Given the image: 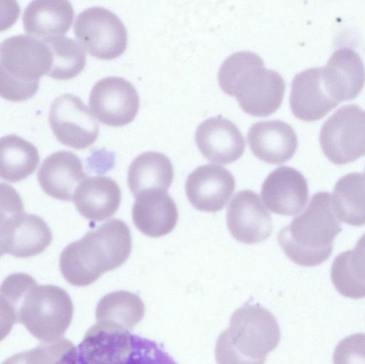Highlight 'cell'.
Listing matches in <instances>:
<instances>
[{"label":"cell","mask_w":365,"mask_h":364,"mask_svg":"<svg viewBox=\"0 0 365 364\" xmlns=\"http://www.w3.org/2000/svg\"><path fill=\"white\" fill-rule=\"evenodd\" d=\"M1 319L6 330L22 324L42 341L58 339L69 327L73 305L67 292L54 285H38L25 273L9 275L1 286Z\"/></svg>","instance_id":"6da1fadb"},{"label":"cell","mask_w":365,"mask_h":364,"mask_svg":"<svg viewBox=\"0 0 365 364\" xmlns=\"http://www.w3.org/2000/svg\"><path fill=\"white\" fill-rule=\"evenodd\" d=\"M131 249L128 226L121 219H112L66 246L60 255V271L71 284L86 286L123 265Z\"/></svg>","instance_id":"7a4b0ae2"},{"label":"cell","mask_w":365,"mask_h":364,"mask_svg":"<svg viewBox=\"0 0 365 364\" xmlns=\"http://www.w3.org/2000/svg\"><path fill=\"white\" fill-rule=\"evenodd\" d=\"M217 79L221 89L234 96L242 110L255 117L272 115L280 107L285 83L273 70L264 68L263 60L250 51L234 53L220 67Z\"/></svg>","instance_id":"3957f363"},{"label":"cell","mask_w":365,"mask_h":364,"mask_svg":"<svg viewBox=\"0 0 365 364\" xmlns=\"http://www.w3.org/2000/svg\"><path fill=\"white\" fill-rule=\"evenodd\" d=\"M341 230L331 195L318 192L306 209L279 231L277 240L292 261L302 266H315L329 258L334 238Z\"/></svg>","instance_id":"277c9868"},{"label":"cell","mask_w":365,"mask_h":364,"mask_svg":"<svg viewBox=\"0 0 365 364\" xmlns=\"http://www.w3.org/2000/svg\"><path fill=\"white\" fill-rule=\"evenodd\" d=\"M274 316L259 304H245L232 315L229 327L219 336L215 345L218 363H264L280 340Z\"/></svg>","instance_id":"5b68a950"},{"label":"cell","mask_w":365,"mask_h":364,"mask_svg":"<svg viewBox=\"0 0 365 364\" xmlns=\"http://www.w3.org/2000/svg\"><path fill=\"white\" fill-rule=\"evenodd\" d=\"M1 96L20 102L37 92L39 79L48 74L53 55L48 45L35 36L17 35L5 39L0 47Z\"/></svg>","instance_id":"8992f818"},{"label":"cell","mask_w":365,"mask_h":364,"mask_svg":"<svg viewBox=\"0 0 365 364\" xmlns=\"http://www.w3.org/2000/svg\"><path fill=\"white\" fill-rule=\"evenodd\" d=\"M170 359L155 341L103 321H96L87 331L77 348L79 364H167Z\"/></svg>","instance_id":"52a82bcc"},{"label":"cell","mask_w":365,"mask_h":364,"mask_svg":"<svg viewBox=\"0 0 365 364\" xmlns=\"http://www.w3.org/2000/svg\"><path fill=\"white\" fill-rule=\"evenodd\" d=\"M5 208L1 207V254L28 258L42 253L51 243L52 232L40 217L24 212L16 191L4 184Z\"/></svg>","instance_id":"ba28073f"},{"label":"cell","mask_w":365,"mask_h":364,"mask_svg":"<svg viewBox=\"0 0 365 364\" xmlns=\"http://www.w3.org/2000/svg\"><path fill=\"white\" fill-rule=\"evenodd\" d=\"M321 148L335 165L354 162L365 155V110L346 105L323 124L319 133Z\"/></svg>","instance_id":"9c48e42d"},{"label":"cell","mask_w":365,"mask_h":364,"mask_svg":"<svg viewBox=\"0 0 365 364\" xmlns=\"http://www.w3.org/2000/svg\"><path fill=\"white\" fill-rule=\"evenodd\" d=\"M73 31L88 53L99 59H115L127 48L128 35L123 23L103 7L88 8L79 14Z\"/></svg>","instance_id":"30bf717a"},{"label":"cell","mask_w":365,"mask_h":364,"mask_svg":"<svg viewBox=\"0 0 365 364\" xmlns=\"http://www.w3.org/2000/svg\"><path fill=\"white\" fill-rule=\"evenodd\" d=\"M48 123L56 139L74 149H85L98 137V123L81 98L73 94L66 93L54 99Z\"/></svg>","instance_id":"8fae6325"},{"label":"cell","mask_w":365,"mask_h":364,"mask_svg":"<svg viewBox=\"0 0 365 364\" xmlns=\"http://www.w3.org/2000/svg\"><path fill=\"white\" fill-rule=\"evenodd\" d=\"M88 103L98 120L111 127L131 123L140 106L139 95L134 85L118 76L97 81L91 90Z\"/></svg>","instance_id":"7c38bea8"},{"label":"cell","mask_w":365,"mask_h":364,"mask_svg":"<svg viewBox=\"0 0 365 364\" xmlns=\"http://www.w3.org/2000/svg\"><path fill=\"white\" fill-rule=\"evenodd\" d=\"M227 225L237 241L247 244L267 239L272 230L271 216L259 197L247 189L237 192L230 202Z\"/></svg>","instance_id":"4fadbf2b"},{"label":"cell","mask_w":365,"mask_h":364,"mask_svg":"<svg viewBox=\"0 0 365 364\" xmlns=\"http://www.w3.org/2000/svg\"><path fill=\"white\" fill-rule=\"evenodd\" d=\"M235 187L232 173L214 164L197 167L187 177L185 191L191 204L197 210L216 212L227 204Z\"/></svg>","instance_id":"5bb4252c"},{"label":"cell","mask_w":365,"mask_h":364,"mask_svg":"<svg viewBox=\"0 0 365 364\" xmlns=\"http://www.w3.org/2000/svg\"><path fill=\"white\" fill-rule=\"evenodd\" d=\"M261 197L271 212L284 216L297 215L304 208L309 199L307 180L296 169L279 167L264 180Z\"/></svg>","instance_id":"9a60e30c"},{"label":"cell","mask_w":365,"mask_h":364,"mask_svg":"<svg viewBox=\"0 0 365 364\" xmlns=\"http://www.w3.org/2000/svg\"><path fill=\"white\" fill-rule=\"evenodd\" d=\"M195 140L207 160L222 165L238 160L246 147L239 128L230 120L220 116L202 121L197 128Z\"/></svg>","instance_id":"2e32d148"},{"label":"cell","mask_w":365,"mask_h":364,"mask_svg":"<svg viewBox=\"0 0 365 364\" xmlns=\"http://www.w3.org/2000/svg\"><path fill=\"white\" fill-rule=\"evenodd\" d=\"M322 79L330 97L339 103L358 96L365 83V68L359 54L350 48L336 50L322 67Z\"/></svg>","instance_id":"e0dca14e"},{"label":"cell","mask_w":365,"mask_h":364,"mask_svg":"<svg viewBox=\"0 0 365 364\" xmlns=\"http://www.w3.org/2000/svg\"><path fill=\"white\" fill-rule=\"evenodd\" d=\"M338 104L324 85L322 67L306 69L293 78L289 105L297 118L307 122L318 120Z\"/></svg>","instance_id":"ac0fdd59"},{"label":"cell","mask_w":365,"mask_h":364,"mask_svg":"<svg viewBox=\"0 0 365 364\" xmlns=\"http://www.w3.org/2000/svg\"><path fill=\"white\" fill-rule=\"evenodd\" d=\"M86 178L82 162L71 151L60 150L48 155L41 163L37 179L42 190L61 201L73 200L79 184Z\"/></svg>","instance_id":"d6986e66"},{"label":"cell","mask_w":365,"mask_h":364,"mask_svg":"<svg viewBox=\"0 0 365 364\" xmlns=\"http://www.w3.org/2000/svg\"><path fill=\"white\" fill-rule=\"evenodd\" d=\"M247 141L252 153L258 159L273 165L289 160L298 145L292 127L279 120L253 124L248 131Z\"/></svg>","instance_id":"ffe728a7"},{"label":"cell","mask_w":365,"mask_h":364,"mask_svg":"<svg viewBox=\"0 0 365 364\" xmlns=\"http://www.w3.org/2000/svg\"><path fill=\"white\" fill-rule=\"evenodd\" d=\"M132 219L136 228L150 237L171 232L177 224L178 212L167 191L150 189L135 197Z\"/></svg>","instance_id":"44dd1931"},{"label":"cell","mask_w":365,"mask_h":364,"mask_svg":"<svg viewBox=\"0 0 365 364\" xmlns=\"http://www.w3.org/2000/svg\"><path fill=\"white\" fill-rule=\"evenodd\" d=\"M73 202L83 217L100 222L117 212L121 202V191L111 177H86L77 187Z\"/></svg>","instance_id":"7402d4cb"},{"label":"cell","mask_w":365,"mask_h":364,"mask_svg":"<svg viewBox=\"0 0 365 364\" xmlns=\"http://www.w3.org/2000/svg\"><path fill=\"white\" fill-rule=\"evenodd\" d=\"M74 17L68 0H32L24 10V31L41 40L63 36L71 28Z\"/></svg>","instance_id":"603a6c76"},{"label":"cell","mask_w":365,"mask_h":364,"mask_svg":"<svg viewBox=\"0 0 365 364\" xmlns=\"http://www.w3.org/2000/svg\"><path fill=\"white\" fill-rule=\"evenodd\" d=\"M173 167L170 159L161 152H145L130 163L128 185L134 197L150 189L167 191L173 180Z\"/></svg>","instance_id":"cb8c5ba5"},{"label":"cell","mask_w":365,"mask_h":364,"mask_svg":"<svg viewBox=\"0 0 365 364\" xmlns=\"http://www.w3.org/2000/svg\"><path fill=\"white\" fill-rule=\"evenodd\" d=\"M331 280L341 295L354 299L365 298V234L353 250L336 256L331 269Z\"/></svg>","instance_id":"d4e9b609"},{"label":"cell","mask_w":365,"mask_h":364,"mask_svg":"<svg viewBox=\"0 0 365 364\" xmlns=\"http://www.w3.org/2000/svg\"><path fill=\"white\" fill-rule=\"evenodd\" d=\"M331 203L337 218L347 224H365V174L352 172L336 183Z\"/></svg>","instance_id":"484cf974"},{"label":"cell","mask_w":365,"mask_h":364,"mask_svg":"<svg viewBox=\"0 0 365 364\" xmlns=\"http://www.w3.org/2000/svg\"><path fill=\"white\" fill-rule=\"evenodd\" d=\"M0 145L1 179L17 182L36 170L40 158L37 148L32 143L11 134L1 138Z\"/></svg>","instance_id":"4316f807"},{"label":"cell","mask_w":365,"mask_h":364,"mask_svg":"<svg viewBox=\"0 0 365 364\" xmlns=\"http://www.w3.org/2000/svg\"><path fill=\"white\" fill-rule=\"evenodd\" d=\"M145 306L135 293L116 291L102 297L96 306V321L108 322L125 329H132L143 318Z\"/></svg>","instance_id":"83f0119b"},{"label":"cell","mask_w":365,"mask_h":364,"mask_svg":"<svg viewBox=\"0 0 365 364\" xmlns=\"http://www.w3.org/2000/svg\"><path fill=\"white\" fill-rule=\"evenodd\" d=\"M43 41L50 47L53 55V63L47 74L49 77L59 80H70L84 69L86 51L77 41L64 36Z\"/></svg>","instance_id":"f1b7e54d"},{"label":"cell","mask_w":365,"mask_h":364,"mask_svg":"<svg viewBox=\"0 0 365 364\" xmlns=\"http://www.w3.org/2000/svg\"><path fill=\"white\" fill-rule=\"evenodd\" d=\"M6 363H77V349L65 338L43 341L35 348L16 354Z\"/></svg>","instance_id":"f546056e"},{"label":"cell","mask_w":365,"mask_h":364,"mask_svg":"<svg viewBox=\"0 0 365 364\" xmlns=\"http://www.w3.org/2000/svg\"><path fill=\"white\" fill-rule=\"evenodd\" d=\"M333 361L337 364L365 363V333L351 334L336 346Z\"/></svg>","instance_id":"4dcf8cb0"}]
</instances>
